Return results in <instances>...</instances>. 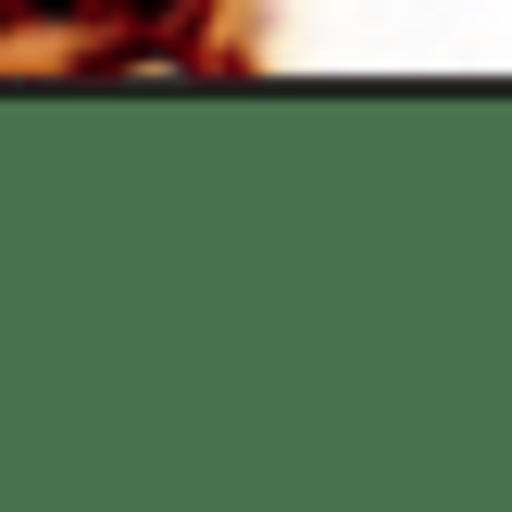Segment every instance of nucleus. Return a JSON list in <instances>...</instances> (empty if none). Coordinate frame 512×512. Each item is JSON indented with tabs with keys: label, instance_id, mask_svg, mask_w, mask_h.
<instances>
[{
	"label": "nucleus",
	"instance_id": "obj_1",
	"mask_svg": "<svg viewBox=\"0 0 512 512\" xmlns=\"http://www.w3.org/2000/svg\"><path fill=\"white\" fill-rule=\"evenodd\" d=\"M0 13H25V0H0ZM38 13H63V25H150L175 0H38Z\"/></svg>",
	"mask_w": 512,
	"mask_h": 512
}]
</instances>
